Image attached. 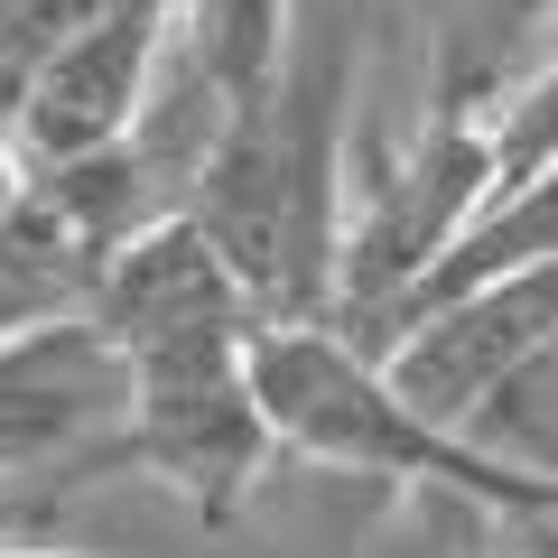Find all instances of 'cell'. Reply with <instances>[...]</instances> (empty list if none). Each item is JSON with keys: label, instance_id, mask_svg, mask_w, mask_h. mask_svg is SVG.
I'll list each match as a JSON object with an SVG mask.
<instances>
[{"label": "cell", "instance_id": "cell-3", "mask_svg": "<svg viewBox=\"0 0 558 558\" xmlns=\"http://www.w3.org/2000/svg\"><path fill=\"white\" fill-rule=\"evenodd\" d=\"M252 410L270 428V457L326 465V475H354V484H391V494H457L484 521L558 512L549 475H512L484 447L428 428L373 373V354H354L326 326H260L252 336Z\"/></svg>", "mask_w": 558, "mask_h": 558}, {"label": "cell", "instance_id": "cell-8", "mask_svg": "<svg viewBox=\"0 0 558 558\" xmlns=\"http://www.w3.org/2000/svg\"><path fill=\"white\" fill-rule=\"evenodd\" d=\"M84 299H94V270H84V260L65 252V233L20 196L0 215V344L28 336V326H47V317H84Z\"/></svg>", "mask_w": 558, "mask_h": 558}, {"label": "cell", "instance_id": "cell-6", "mask_svg": "<svg viewBox=\"0 0 558 558\" xmlns=\"http://www.w3.org/2000/svg\"><path fill=\"white\" fill-rule=\"evenodd\" d=\"M539 344H558V279L549 270H512V279H494V289H475V299H447V307H428V317H410L373 354V373L391 381L428 428L465 438L475 400L494 391L521 354H539Z\"/></svg>", "mask_w": 558, "mask_h": 558}, {"label": "cell", "instance_id": "cell-7", "mask_svg": "<svg viewBox=\"0 0 558 558\" xmlns=\"http://www.w3.org/2000/svg\"><path fill=\"white\" fill-rule=\"evenodd\" d=\"M168 28L186 38V57L223 84L233 112H252L289 65L299 38V0H168Z\"/></svg>", "mask_w": 558, "mask_h": 558}, {"label": "cell", "instance_id": "cell-2", "mask_svg": "<svg viewBox=\"0 0 558 558\" xmlns=\"http://www.w3.org/2000/svg\"><path fill=\"white\" fill-rule=\"evenodd\" d=\"M354 65H363V0H336V10L299 0V38H289L279 84L252 112H233L223 149L186 196V223L223 252V270L260 299L270 326H326V299H336Z\"/></svg>", "mask_w": 558, "mask_h": 558}, {"label": "cell", "instance_id": "cell-9", "mask_svg": "<svg viewBox=\"0 0 558 558\" xmlns=\"http://www.w3.org/2000/svg\"><path fill=\"white\" fill-rule=\"evenodd\" d=\"M465 447H484V457L512 465V475H549V484H558V344L521 354L512 373L475 400Z\"/></svg>", "mask_w": 558, "mask_h": 558}, {"label": "cell", "instance_id": "cell-5", "mask_svg": "<svg viewBox=\"0 0 558 558\" xmlns=\"http://www.w3.org/2000/svg\"><path fill=\"white\" fill-rule=\"evenodd\" d=\"M159 20H168V0H102L84 20L47 28L20 94H10V121H0L10 168H57V159H84V149H112L131 131Z\"/></svg>", "mask_w": 558, "mask_h": 558}, {"label": "cell", "instance_id": "cell-12", "mask_svg": "<svg viewBox=\"0 0 558 558\" xmlns=\"http://www.w3.org/2000/svg\"><path fill=\"white\" fill-rule=\"evenodd\" d=\"M20 205V168H10V149H0V215Z\"/></svg>", "mask_w": 558, "mask_h": 558}, {"label": "cell", "instance_id": "cell-1", "mask_svg": "<svg viewBox=\"0 0 558 558\" xmlns=\"http://www.w3.org/2000/svg\"><path fill=\"white\" fill-rule=\"evenodd\" d=\"M84 317L121 354V428L94 475H149L196 512V531H223L270 475V428L252 410V336L270 326L260 299L196 223L168 215L94 270Z\"/></svg>", "mask_w": 558, "mask_h": 558}, {"label": "cell", "instance_id": "cell-11", "mask_svg": "<svg viewBox=\"0 0 558 558\" xmlns=\"http://www.w3.org/2000/svg\"><path fill=\"white\" fill-rule=\"evenodd\" d=\"M0 558H75V549H57V539H10Z\"/></svg>", "mask_w": 558, "mask_h": 558}, {"label": "cell", "instance_id": "cell-13", "mask_svg": "<svg viewBox=\"0 0 558 558\" xmlns=\"http://www.w3.org/2000/svg\"><path fill=\"white\" fill-rule=\"evenodd\" d=\"M0 10H20V0H0Z\"/></svg>", "mask_w": 558, "mask_h": 558}, {"label": "cell", "instance_id": "cell-4", "mask_svg": "<svg viewBox=\"0 0 558 558\" xmlns=\"http://www.w3.org/2000/svg\"><path fill=\"white\" fill-rule=\"evenodd\" d=\"M121 428V354L94 317H47L0 344V484L75 494Z\"/></svg>", "mask_w": 558, "mask_h": 558}, {"label": "cell", "instance_id": "cell-10", "mask_svg": "<svg viewBox=\"0 0 558 558\" xmlns=\"http://www.w3.org/2000/svg\"><path fill=\"white\" fill-rule=\"evenodd\" d=\"M47 521H57V494H10L0 484V549L10 539H47Z\"/></svg>", "mask_w": 558, "mask_h": 558}]
</instances>
